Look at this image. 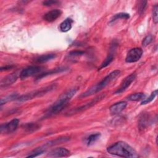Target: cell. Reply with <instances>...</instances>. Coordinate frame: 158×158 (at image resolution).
Returning <instances> with one entry per match:
<instances>
[{
  "mask_svg": "<svg viewBox=\"0 0 158 158\" xmlns=\"http://www.w3.org/2000/svg\"><path fill=\"white\" fill-rule=\"evenodd\" d=\"M109 154L126 158H136L138 155L136 151L124 141L117 142L107 148Z\"/></svg>",
  "mask_w": 158,
  "mask_h": 158,
  "instance_id": "1",
  "label": "cell"
},
{
  "mask_svg": "<svg viewBox=\"0 0 158 158\" xmlns=\"http://www.w3.org/2000/svg\"><path fill=\"white\" fill-rule=\"evenodd\" d=\"M120 73V71L118 70H115L110 72L106 77H104L101 81L96 85L92 86L88 88L85 92L80 94V98H85L94 94H96L104 88L107 85H108L112 81H113L117 77H118Z\"/></svg>",
  "mask_w": 158,
  "mask_h": 158,
  "instance_id": "2",
  "label": "cell"
},
{
  "mask_svg": "<svg viewBox=\"0 0 158 158\" xmlns=\"http://www.w3.org/2000/svg\"><path fill=\"white\" fill-rule=\"evenodd\" d=\"M77 91V88H73L62 94L57 99V100L51 106V107L48 110V112L47 114L51 115L60 112L67 105L69 101L75 94Z\"/></svg>",
  "mask_w": 158,
  "mask_h": 158,
  "instance_id": "3",
  "label": "cell"
},
{
  "mask_svg": "<svg viewBox=\"0 0 158 158\" xmlns=\"http://www.w3.org/2000/svg\"><path fill=\"white\" fill-rule=\"evenodd\" d=\"M56 88V85L52 84V85L46 86L44 88H40L39 89L31 91V92H30L29 93H27L25 94H23V95L19 96L17 99V100L19 101H20V102L28 101V100L32 99L37 98V97L42 96L46 94V93H48V92Z\"/></svg>",
  "mask_w": 158,
  "mask_h": 158,
  "instance_id": "4",
  "label": "cell"
},
{
  "mask_svg": "<svg viewBox=\"0 0 158 158\" xmlns=\"http://www.w3.org/2000/svg\"><path fill=\"white\" fill-rule=\"evenodd\" d=\"M143 50L140 48H134L130 49L126 56L125 61L127 63H133L138 61L143 55Z\"/></svg>",
  "mask_w": 158,
  "mask_h": 158,
  "instance_id": "5",
  "label": "cell"
},
{
  "mask_svg": "<svg viewBox=\"0 0 158 158\" xmlns=\"http://www.w3.org/2000/svg\"><path fill=\"white\" fill-rule=\"evenodd\" d=\"M105 96V94H100L99 96H97L96 98H95L93 100H92L91 101H90L89 102L87 103V104H85V105H83V106H81L77 108H75L73 109H72L71 110H70L69 112H68V115H72V114H75L76 113H78V112H81L84 110H86L89 107H91V106H94L95 104H96L98 102H99V101H101V99H102Z\"/></svg>",
  "mask_w": 158,
  "mask_h": 158,
  "instance_id": "6",
  "label": "cell"
},
{
  "mask_svg": "<svg viewBox=\"0 0 158 158\" xmlns=\"http://www.w3.org/2000/svg\"><path fill=\"white\" fill-rule=\"evenodd\" d=\"M43 70V67L40 66H29L23 69L20 73L19 77L21 80L27 78L35 74H37Z\"/></svg>",
  "mask_w": 158,
  "mask_h": 158,
  "instance_id": "7",
  "label": "cell"
},
{
  "mask_svg": "<svg viewBox=\"0 0 158 158\" xmlns=\"http://www.w3.org/2000/svg\"><path fill=\"white\" fill-rule=\"evenodd\" d=\"M19 120L17 118H14L9 122L2 124L0 127V131L1 133H10L14 131L19 125Z\"/></svg>",
  "mask_w": 158,
  "mask_h": 158,
  "instance_id": "8",
  "label": "cell"
},
{
  "mask_svg": "<svg viewBox=\"0 0 158 158\" xmlns=\"http://www.w3.org/2000/svg\"><path fill=\"white\" fill-rule=\"evenodd\" d=\"M136 78V74L135 73H131L127 77H126L122 81L119 88L115 91V94H119L124 91L130 85L131 83L135 80Z\"/></svg>",
  "mask_w": 158,
  "mask_h": 158,
  "instance_id": "9",
  "label": "cell"
},
{
  "mask_svg": "<svg viewBox=\"0 0 158 158\" xmlns=\"http://www.w3.org/2000/svg\"><path fill=\"white\" fill-rule=\"evenodd\" d=\"M70 155V151L65 148H57L52 149L48 156L50 157H68Z\"/></svg>",
  "mask_w": 158,
  "mask_h": 158,
  "instance_id": "10",
  "label": "cell"
},
{
  "mask_svg": "<svg viewBox=\"0 0 158 158\" xmlns=\"http://www.w3.org/2000/svg\"><path fill=\"white\" fill-rule=\"evenodd\" d=\"M19 75H20V73H19L17 72H14L4 78H3L1 81V87H7L9 85L13 84L17 79Z\"/></svg>",
  "mask_w": 158,
  "mask_h": 158,
  "instance_id": "11",
  "label": "cell"
},
{
  "mask_svg": "<svg viewBox=\"0 0 158 158\" xmlns=\"http://www.w3.org/2000/svg\"><path fill=\"white\" fill-rule=\"evenodd\" d=\"M61 14H62V11L60 10L57 9H53L46 13L43 15V19L46 22H52L56 20L57 18H59Z\"/></svg>",
  "mask_w": 158,
  "mask_h": 158,
  "instance_id": "12",
  "label": "cell"
},
{
  "mask_svg": "<svg viewBox=\"0 0 158 158\" xmlns=\"http://www.w3.org/2000/svg\"><path fill=\"white\" fill-rule=\"evenodd\" d=\"M127 103L125 101H120L112 105L109 108L110 113L112 115H116L120 113L127 106Z\"/></svg>",
  "mask_w": 158,
  "mask_h": 158,
  "instance_id": "13",
  "label": "cell"
},
{
  "mask_svg": "<svg viewBox=\"0 0 158 158\" xmlns=\"http://www.w3.org/2000/svg\"><path fill=\"white\" fill-rule=\"evenodd\" d=\"M40 128L41 125L40 124L34 122L27 123L23 125V128L25 130V131L30 133L37 131L38 130L40 129Z\"/></svg>",
  "mask_w": 158,
  "mask_h": 158,
  "instance_id": "14",
  "label": "cell"
},
{
  "mask_svg": "<svg viewBox=\"0 0 158 158\" xmlns=\"http://www.w3.org/2000/svg\"><path fill=\"white\" fill-rule=\"evenodd\" d=\"M56 57V54H43L40 56H38L34 59L35 62L36 63H44L48 61H49Z\"/></svg>",
  "mask_w": 158,
  "mask_h": 158,
  "instance_id": "15",
  "label": "cell"
},
{
  "mask_svg": "<svg viewBox=\"0 0 158 158\" xmlns=\"http://www.w3.org/2000/svg\"><path fill=\"white\" fill-rule=\"evenodd\" d=\"M72 22H73V20L71 19L70 18L66 19L60 24V26H59L60 30L62 32H67L69 31L72 28Z\"/></svg>",
  "mask_w": 158,
  "mask_h": 158,
  "instance_id": "16",
  "label": "cell"
},
{
  "mask_svg": "<svg viewBox=\"0 0 158 158\" xmlns=\"http://www.w3.org/2000/svg\"><path fill=\"white\" fill-rule=\"evenodd\" d=\"M66 67H59V68H56V69H52L49 72H44V73H43L40 75H39L36 80H39L40 79H41L42 78H44L48 75H52V74H55V73H60V72H64L65 71V70H67Z\"/></svg>",
  "mask_w": 158,
  "mask_h": 158,
  "instance_id": "17",
  "label": "cell"
},
{
  "mask_svg": "<svg viewBox=\"0 0 158 158\" xmlns=\"http://www.w3.org/2000/svg\"><path fill=\"white\" fill-rule=\"evenodd\" d=\"M149 123V117L147 114H143L138 121V127L139 129L143 130L146 128Z\"/></svg>",
  "mask_w": 158,
  "mask_h": 158,
  "instance_id": "18",
  "label": "cell"
},
{
  "mask_svg": "<svg viewBox=\"0 0 158 158\" xmlns=\"http://www.w3.org/2000/svg\"><path fill=\"white\" fill-rule=\"evenodd\" d=\"M146 95L143 93H136L131 94L127 98V99L131 101H138L140 100H143L145 99Z\"/></svg>",
  "mask_w": 158,
  "mask_h": 158,
  "instance_id": "19",
  "label": "cell"
},
{
  "mask_svg": "<svg viewBox=\"0 0 158 158\" xmlns=\"http://www.w3.org/2000/svg\"><path fill=\"white\" fill-rule=\"evenodd\" d=\"M101 134L99 133H93L88 136L86 139V143L87 146H90L94 143L99 138H100Z\"/></svg>",
  "mask_w": 158,
  "mask_h": 158,
  "instance_id": "20",
  "label": "cell"
},
{
  "mask_svg": "<svg viewBox=\"0 0 158 158\" xmlns=\"http://www.w3.org/2000/svg\"><path fill=\"white\" fill-rule=\"evenodd\" d=\"M18 94L17 93H12L10 94H9L4 98H2L1 99V105H3L9 101H12L14 99H17L18 98Z\"/></svg>",
  "mask_w": 158,
  "mask_h": 158,
  "instance_id": "21",
  "label": "cell"
},
{
  "mask_svg": "<svg viewBox=\"0 0 158 158\" xmlns=\"http://www.w3.org/2000/svg\"><path fill=\"white\" fill-rule=\"evenodd\" d=\"M113 59H114V54H113V53H110L109 54H108V56L106 57V58L104 59V60L101 63L98 70H101V69L108 66L112 62Z\"/></svg>",
  "mask_w": 158,
  "mask_h": 158,
  "instance_id": "22",
  "label": "cell"
},
{
  "mask_svg": "<svg viewBox=\"0 0 158 158\" xmlns=\"http://www.w3.org/2000/svg\"><path fill=\"white\" fill-rule=\"evenodd\" d=\"M46 147L44 146H41L40 148H37L35 149H34L30 154H29L28 156H27V157H36L38 156L41 154H42L44 151H45V148Z\"/></svg>",
  "mask_w": 158,
  "mask_h": 158,
  "instance_id": "23",
  "label": "cell"
},
{
  "mask_svg": "<svg viewBox=\"0 0 158 158\" xmlns=\"http://www.w3.org/2000/svg\"><path fill=\"white\" fill-rule=\"evenodd\" d=\"M130 18V15L127 13H123V12H121V13H118L117 14L115 15H114L110 19V23L114 22L117 20L118 19H128Z\"/></svg>",
  "mask_w": 158,
  "mask_h": 158,
  "instance_id": "24",
  "label": "cell"
},
{
  "mask_svg": "<svg viewBox=\"0 0 158 158\" xmlns=\"http://www.w3.org/2000/svg\"><path fill=\"white\" fill-rule=\"evenodd\" d=\"M157 90H155L151 94V95L146 99H144L142 102H141V105H145V104H147L149 102H151L152 101L154 100V99L156 98V96H157Z\"/></svg>",
  "mask_w": 158,
  "mask_h": 158,
  "instance_id": "25",
  "label": "cell"
},
{
  "mask_svg": "<svg viewBox=\"0 0 158 158\" xmlns=\"http://www.w3.org/2000/svg\"><path fill=\"white\" fill-rule=\"evenodd\" d=\"M147 5V1H141L138 2V12L139 14H141L144 12L146 7Z\"/></svg>",
  "mask_w": 158,
  "mask_h": 158,
  "instance_id": "26",
  "label": "cell"
},
{
  "mask_svg": "<svg viewBox=\"0 0 158 158\" xmlns=\"http://www.w3.org/2000/svg\"><path fill=\"white\" fill-rule=\"evenodd\" d=\"M157 10H158V6L157 4H156L152 9V19L153 22L155 24L157 23L158 22V16H157Z\"/></svg>",
  "mask_w": 158,
  "mask_h": 158,
  "instance_id": "27",
  "label": "cell"
},
{
  "mask_svg": "<svg viewBox=\"0 0 158 158\" xmlns=\"http://www.w3.org/2000/svg\"><path fill=\"white\" fill-rule=\"evenodd\" d=\"M153 40V37L152 35H149L148 36H146L144 39L143 41L142 42V44L143 46H146L148 45H149L152 41Z\"/></svg>",
  "mask_w": 158,
  "mask_h": 158,
  "instance_id": "28",
  "label": "cell"
},
{
  "mask_svg": "<svg viewBox=\"0 0 158 158\" xmlns=\"http://www.w3.org/2000/svg\"><path fill=\"white\" fill-rule=\"evenodd\" d=\"M85 53L84 51H72L69 53V55L72 57H77L83 55Z\"/></svg>",
  "mask_w": 158,
  "mask_h": 158,
  "instance_id": "29",
  "label": "cell"
},
{
  "mask_svg": "<svg viewBox=\"0 0 158 158\" xmlns=\"http://www.w3.org/2000/svg\"><path fill=\"white\" fill-rule=\"evenodd\" d=\"M58 2L57 1H52V0H48V1H44L43 2V4L46 6H50L54 4H57Z\"/></svg>",
  "mask_w": 158,
  "mask_h": 158,
  "instance_id": "30",
  "label": "cell"
},
{
  "mask_svg": "<svg viewBox=\"0 0 158 158\" xmlns=\"http://www.w3.org/2000/svg\"><path fill=\"white\" fill-rule=\"evenodd\" d=\"M13 65H7L4 67H1V71H3V70H7L9 69H11L13 68Z\"/></svg>",
  "mask_w": 158,
  "mask_h": 158,
  "instance_id": "31",
  "label": "cell"
}]
</instances>
